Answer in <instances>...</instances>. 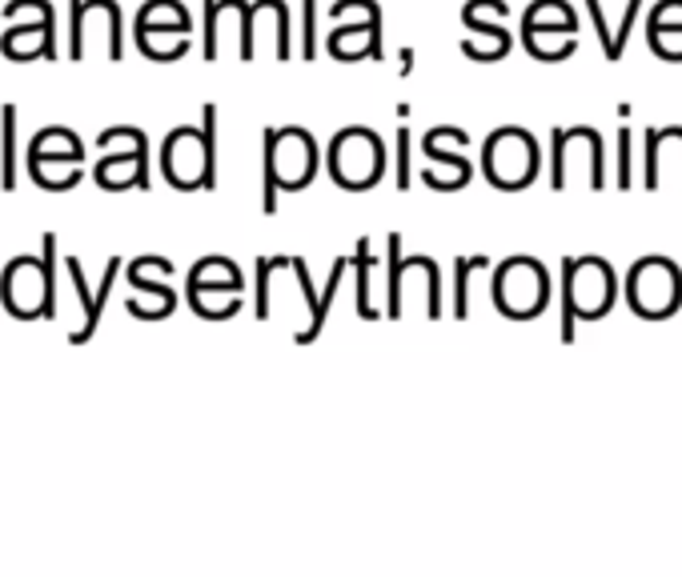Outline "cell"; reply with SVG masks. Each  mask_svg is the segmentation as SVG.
I'll return each mask as SVG.
<instances>
[{"label": "cell", "instance_id": "1", "mask_svg": "<svg viewBox=\"0 0 682 577\" xmlns=\"http://www.w3.org/2000/svg\"><path fill=\"white\" fill-rule=\"evenodd\" d=\"M161 169L177 189H213L217 184V109L205 105L201 129H174L161 148Z\"/></svg>", "mask_w": 682, "mask_h": 577}, {"label": "cell", "instance_id": "2", "mask_svg": "<svg viewBox=\"0 0 682 577\" xmlns=\"http://www.w3.org/2000/svg\"><path fill=\"white\" fill-rule=\"evenodd\" d=\"M318 169V148L306 129H265V193L261 209H277V181L286 189H301Z\"/></svg>", "mask_w": 682, "mask_h": 577}, {"label": "cell", "instance_id": "3", "mask_svg": "<svg viewBox=\"0 0 682 577\" xmlns=\"http://www.w3.org/2000/svg\"><path fill=\"white\" fill-rule=\"evenodd\" d=\"M45 249V257H16L4 277H0V297H4V305L13 317H37V313H52L57 301H52V257H57V237L45 233L40 241Z\"/></svg>", "mask_w": 682, "mask_h": 577}, {"label": "cell", "instance_id": "4", "mask_svg": "<svg viewBox=\"0 0 682 577\" xmlns=\"http://www.w3.org/2000/svg\"><path fill=\"white\" fill-rule=\"evenodd\" d=\"M482 165H486V177H490L498 189H522V184H530L534 172H538L534 136L522 133V129H498V133L486 141Z\"/></svg>", "mask_w": 682, "mask_h": 577}, {"label": "cell", "instance_id": "5", "mask_svg": "<svg viewBox=\"0 0 682 577\" xmlns=\"http://www.w3.org/2000/svg\"><path fill=\"white\" fill-rule=\"evenodd\" d=\"M550 281L546 269L530 257H510L494 277V301L506 317H530L546 305Z\"/></svg>", "mask_w": 682, "mask_h": 577}, {"label": "cell", "instance_id": "6", "mask_svg": "<svg viewBox=\"0 0 682 577\" xmlns=\"http://www.w3.org/2000/svg\"><path fill=\"white\" fill-rule=\"evenodd\" d=\"M382 141L370 129H346L330 145V172L346 189H366L382 177Z\"/></svg>", "mask_w": 682, "mask_h": 577}, {"label": "cell", "instance_id": "7", "mask_svg": "<svg viewBox=\"0 0 682 577\" xmlns=\"http://www.w3.org/2000/svg\"><path fill=\"white\" fill-rule=\"evenodd\" d=\"M631 305L643 317H662L682 301V273L667 257H646L631 269Z\"/></svg>", "mask_w": 682, "mask_h": 577}, {"label": "cell", "instance_id": "8", "mask_svg": "<svg viewBox=\"0 0 682 577\" xmlns=\"http://www.w3.org/2000/svg\"><path fill=\"white\" fill-rule=\"evenodd\" d=\"M69 57L81 61L88 49V40L93 37H105L109 40V57L112 61H121L124 52V40H121V9H117V0H73V13H69Z\"/></svg>", "mask_w": 682, "mask_h": 577}, {"label": "cell", "instance_id": "9", "mask_svg": "<svg viewBox=\"0 0 682 577\" xmlns=\"http://www.w3.org/2000/svg\"><path fill=\"white\" fill-rule=\"evenodd\" d=\"M571 289L578 317H598L614 301V273H610L607 261L598 257H571Z\"/></svg>", "mask_w": 682, "mask_h": 577}, {"label": "cell", "instance_id": "10", "mask_svg": "<svg viewBox=\"0 0 682 577\" xmlns=\"http://www.w3.org/2000/svg\"><path fill=\"white\" fill-rule=\"evenodd\" d=\"M117 273H121V257L109 261V269H105V281H100V289H88L85 273H81V261L69 257V277H73V289H76V301H81V313H85V325L69 337L73 345L88 341L93 333H97V321H100V309H105V297H109V289L117 285Z\"/></svg>", "mask_w": 682, "mask_h": 577}, {"label": "cell", "instance_id": "11", "mask_svg": "<svg viewBox=\"0 0 682 577\" xmlns=\"http://www.w3.org/2000/svg\"><path fill=\"white\" fill-rule=\"evenodd\" d=\"M85 160V148H81V141H76L69 129H61V124H52V129H40L37 136H33V145H28V169H40V165H81ZM49 172H40L37 184L45 181Z\"/></svg>", "mask_w": 682, "mask_h": 577}, {"label": "cell", "instance_id": "12", "mask_svg": "<svg viewBox=\"0 0 682 577\" xmlns=\"http://www.w3.org/2000/svg\"><path fill=\"white\" fill-rule=\"evenodd\" d=\"M145 157H149V145H145V133L136 136L129 153H105L97 160V184L105 189H124V184H141L149 189V169H145Z\"/></svg>", "mask_w": 682, "mask_h": 577}, {"label": "cell", "instance_id": "13", "mask_svg": "<svg viewBox=\"0 0 682 577\" xmlns=\"http://www.w3.org/2000/svg\"><path fill=\"white\" fill-rule=\"evenodd\" d=\"M205 293H241V273L225 257H205L189 273V301Z\"/></svg>", "mask_w": 682, "mask_h": 577}, {"label": "cell", "instance_id": "14", "mask_svg": "<svg viewBox=\"0 0 682 577\" xmlns=\"http://www.w3.org/2000/svg\"><path fill=\"white\" fill-rule=\"evenodd\" d=\"M0 49L9 52V57H21V61H25V57H37V52L57 57V45H52V16H45L37 25L9 28L4 40H0Z\"/></svg>", "mask_w": 682, "mask_h": 577}, {"label": "cell", "instance_id": "15", "mask_svg": "<svg viewBox=\"0 0 682 577\" xmlns=\"http://www.w3.org/2000/svg\"><path fill=\"white\" fill-rule=\"evenodd\" d=\"M586 9H590V16H595V28H598V37H602V52H607V61H619L622 49H626V37H631V25L638 21V13H643V0H631V4H626L622 33H610V25H607V16H602V4H598V0H586Z\"/></svg>", "mask_w": 682, "mask_h": 577}, {"label": "cell", "instance_id": "16", "mask_svg": "<svg viewBox=\"0 0 682 577\" xmlns=\"http://www.w3.org/2000/svg\"><path fill=\"white\" fill-rule=\"evenodd\" d=\"M141 28H174V33H189V13L177 0H149L136 13V33Z\"/></svg>", "mask_w": 682, "mask_h": 577}, {"label": "cell", "instance_id": "17", "mask_svg": "<svg viewBox=\"0 0 682 577\" xmlns=\"http://www.w3.org/2000/svg\"><path fill=\"white\" fill-rule=\"evenodd\" d=\"M402 237L390 233V273H385V301H390V317H402V285H406V265H402Z\"/></svg>", "mask_w": 682, "mask_h": 577}, {"label": "cell", "instance_id": "18", "mask_svg": "<svg viewBox=\"0 0 682 577\" xmlns=\"http://www.w3.org/2000/svg\"><path fill=\"white\" fill-rule=\"evenodd\" d=\"M370 241H366V237H361L358 241V249H354V265H358V289H354V293H358V313L366 321H373L378 317V309H373V301H370Z\"/></svg>", "mask_w": 682, "mask_h": 577}, {"label": "cell", "instance_id": "19", "mask_svg": "<svg viewBox=\"0 0 682 577\" xmlns=\"http://www.w3.org/2000/svg\"><path fill=\"white\" fill-rule=\"evenodd\" d=\"M490 261L486 257H458L454 261V273H458V289H454V317H466L470 313V273L474 269H486Z\"/></svg>", "mask_w": 682, "mask_h": 577}, {"label": "cell", "instance_id": "20", "mask_svg": "<svg viewBox=\"0 0 682 577\" xmlns=\"http://www.w3.org/2000/svg\"><path fill=\"white\" fill-rule=\"evenodd\" d=\"M0 117H4V160H0V165H4V177H0V181H4V189H13L16 184V109L4 105Z\"/></svg>", "mask_w": 682, "mask_h": 577}, {"label": "cell", "instance_id": "21", "mask_svg": "<svg viewBox=\"0 0 682 577\" xmlns=\"http://www.w3.org/2000/svg\"><path fill=\"white\" fill-rule=\"evenodd\" d=\"M342 277H346V261H337V265H334V273H330V285H325V293H322V305H318V317L310 321V329L298 333V341H313V337L322 333L325 317H330V305H334V289L342 285Z\"/></svg>", "mask_w": 682, "mask_h": 577}, {"label": "cell", "instance_id": "22", "mask_svg": "<svg viewBox=\"0 0 682 577\" xmlns=\"http://www.w3.org/2000/svg\"><path fill=\"white\" fill-rule=\"evenodd\" d=\"M566 129H554V157H550V181H554V189H562L566 184Z\"/></svg>", "mask_w": 682, "mask_h": 577}, {"label": "cell", "instance_id": "23", "mask_svg": "<svg viewBox=\"0 0 682 577\" xmlns=\"http://www.w3.org/2000/svg\"><path fill=\"white\" fill-rule=\"evenodd\" d=\"M409 129H397V189H409Z\"/></svg>", "mask_w": 682, "mask_h": 577}, {"label": "cell", "instance_id": "24", "mask_svg": "<svg viewBox=\"0 0 682 577\" xmlns=\"http://www.w3.org/2000/svg\"><path fill=\"white\" fill-rule=\"evenodd\" d=\"M631 184V129H619V189Z\"/></svg>", "mask_w": 682, "mask_h": 577}, {"label": "cell", "instance_id": "25", "mask_svg": "<svg viewBox=\"0 0 682 577\" xmlns=\"http://www.w3.org/2000/svg\"><path fill=\"white\" fill-rule=\"evenodd\" d=\"M301 57H318V4L306 0V45H301Z\"/></svg>", "mask_w": 682, "mask_h": 577}]
</instances>
